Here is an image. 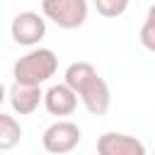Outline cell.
Wrapping results in <instances>:
<instances>
[{
  "instance_id": "8",
  "label": "cell",
  "mask_w": 155,
  "mask_h": 155,
  "mask_svg": "<svg viewBox=\"0 0 155 155\" xmlns=\"http://www.w3.org/2000/svg\"><path fill=\"white\" fill-rule=\"evenodd\" d=\"M97 153L99 155H145V145L136 136L107 131L97 138Z\"/></svg>"
},
{
  "instance_id": "2",
  "label": "cell",
  "mask_w": 155,
  "mask_h": 155,
  "mask_svg": "<svg viewBox=\"0 0 155 155\" xmlns=\"http://www.w3.org/2000/svg\"><path fill=\"white\" fill-rule=\"evenodd\" d=\"M58 70V56L51 48H34L12 65V78L27 85H44Z\"/></svg>"
},
{
  "instance_id": "11",
  "label": "cell",
  "mask_w": 155,
  "mask_h": 155,
  "mask_svg": "<svg viewBox=\"0 0 155 155\" xmlns=\"http://www.w3.org/2000/svg\"><path fill=\"white\" fill-rule=\"evenodd\" d=\"M140 44H143V48H148V51H153L155 53V5L148 10V15H145V22H143V27H140Z\"/></svg>"
},
{
  "instance_id": "3",
  "label": "cell",
  "mask_w": 155,
  "mask_h": 155,
  "mask_svg": "<svg viewBox=\"0 0 155 155\" xmlns=\"http://www.w3.org/2000/svg\"><path fill=\"white\" fill-rule=\"evenodd\" d=\"M41 12L58 29H78L87 19V0H41Z\"/></svg>"
},
{
  "instance_id": "7",
  "label": "cell",
  "mask_w": 155,
  "mask_h": 155,
  "mask_svg": "<svg viewBox=\"0 0 155 155\" xmlns=\"http://www.w3.org/2000/svg\"><path fill=\"white\" fill-rule=\"evenodd\" d=\"M78 92L63 80L61 85H51L44 92V107L51 116H70L78 109Z\"/></svg>"
},
{
  "instance_id": "10",
  "label": "cell",
  "mask_w": 155,
  "mask_h": 155,
  "mask_svg": "<svg viewBox=\"0 0 155 155\" xmlns=\"http://www.w3.org/2000/svg\"><path fill=\"white\" fill-rule=\"evenodd\" d=\"M94 10L102 15V17H121L126 10H128V0H94Z\"/></svg>"
},
{
  "instance_id": "1",
  "label": "cell",
  "mask_w": 155,
  "mask_h": 155,
  "mask_svg": "<svg viewBox=\"0 0 155 155\" xmlns=\"http://www.w3.org/2000/svg\"><path fill=\"white\" fill-rule=\"evenodd\" d=\"M63 80L78 92L82 107H85L92 116H102V114L109 111V104H111L109 85H107V80L94 70L92 63H87V61L70 63V65L65 68Z\"/></svg>"
},
{
  "instance_id": "9",
  "label": "cell",
  "mask_w": 155,
  "mask_h": 155,
  "mask_svg": "<svg viewBox=\"0 0 155 155\" xmlns=\"http://www.w3.org/2000/svg\"><path fill=\"white\" fill-rule=\"evenodd\" d=\"M22 138V126L15 116L0 114V150H12Z\"/></svg>"
},
{
  "instance_id": "4",
  "label": "cell",
  "mask_w": 155,
  "mask_h": 155,
  "mask_svg": "<svg viewBox=\"0 0 155 155\" xmlns=\"http://www.w3.org/2000/svg\"><path fill=\"white\" fill-rule=\"evenodd\" d=\"M82 140V131L75 121H68V119H61V121H53L44 136H41V145L46 153H53V155H65L70 150H75Z\"/></svg>"
},
{
  "instance_id": "6",
  "label": "cell",
  "mask_w": 155,
  "mask_h": 155,
  "mask_svg": "<svg viewBox=\"0 0 155 155\" xmlns=\"http://www.w3.org/2000/svg\"><path fill=\"white\" fill-rule=\"evenodd\" d=\"M7 99H10V107L15 114L27 116V114H34L39 109V104L44 102V92H41V85H27V82L15 80L10 85Z\"/></svg>"
},
{
  "instance_id": "5",
  "label": "cell",
  "mask_w": 155,
  "mask_h": 155,
  "mask_svg": "<svg viewBox=\"0 0 155 155\" xmlns=\"http://www.w3.org/2000/svg\"><path fill=\"white\" fill-rule=\"evenodd\" d=\"M10 31H12L15 44H19V46H34V44H39L46 36V19L39 12L27 10V12L15 15Z\"/></svg>"
}]
</instances>
